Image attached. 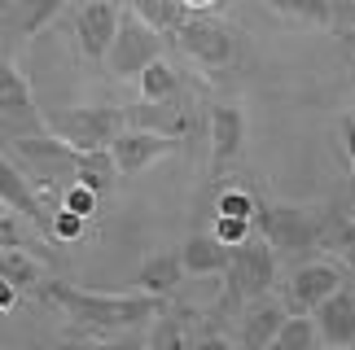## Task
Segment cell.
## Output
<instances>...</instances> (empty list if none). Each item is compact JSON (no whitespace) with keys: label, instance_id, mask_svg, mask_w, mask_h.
Here are the masks:
<instances>
[{"label":"cell","instance_id":"21","mask_svg":"<svg viewBox=\"0 0 355 350\" xmlns=\"http://www.w3.org/2000/svg\"><path fill=\"white\" fill-rule=\"evenodd\" d=\"M202 320L193 311H184V306H167L158 320H154V333H149V346H158V350H184V346H198V329Z\"/></svg>","mask_w":355,"mask_h":350},{"label":"cell","instance_id":"9","mask_svg":"<svg viewBox=\"0 0 355 350\" xmlns=\"http://www.w3.org/2000/svg\"><path fill=\"white\" fill-rule=\"evenodd\" d=\"M224 280L233 285L245 302L250 298H263V293H272V280H277V246L263 237V241H241V246H233V263H228Z\"/></svg>","mask_w":355,"mask_h":350},{"label":"cell","instance_id":"2","mask_svg":"<svg viewBox=\"0 0 355 350\" xmlns=\"http://www.w3.org/2000/svg\"><path fill=\"white\" fill-rule=\"evenodd\" d=\"M5 154L26 171V180H31L35 188H44V193L53 197V206L62 201L66 184L79 180V149H75V145H66L58 131L5 140Z\"/></svg>","mask_w":355,"mask_h":350},{"label":"cell","instance_id":"36","mask_svg":"<svg viewBox=\"0 0 355 350\" xmlns=\"http://www.w3.org/2000/svg\"><path fill=\"white\" fill-rule=\"evenodd\" d=\"M184 5L198 13V9H211V5H220V0H184Z\"/></svg>","mask_w":355,"mask_h":350},{"label":"cell","instance_id":"29","mask_svg":"<svg viewBox=\"0 0 355 350\" xmlns=\"http://www.w3.org/2000/svg\"><path fill=\"white\" fill-rule=\"evenodd\" d=\"M62 206H71V210L84 214V219H92V214H97V206H101V193H97V188H88L84 180H75V184H66Z\"/></svg>","mask_w":355,"mask_h":350},{"label":"cell","instance_id":"15","mask_svg":"<svg viewBox=\"0 0 355 350\" xmlns=\"http://www.w3.org/2000/svg\"><path fill=\"white\" fill-rule=\"evenodd\" d=\"M316 324H320V342L324 346H351L355 342V289H338L329 293L316 311Z\"/></svg>","mask_w":355,"mask_h":350},{"label":"cell","instance_id":"8","mask_svg":"<svg viewBox=\"0 0 355 350\" xmlns=\"http://www.w3.org/2000/svg\"><path fill=\"white\" fill-rule=\"evenodd\" d=\"M154 57H162V31H154L141 13H123L119 35L110 44V57H105L110 75L114 79H141V71Z\"/></svg>","mask_w":355,"mask_h":350},{"label":"cell","instance_id":"27","mask_svg":"<svg viewBox=\"0 0 355 350\" xmlns=\"http://www.w3.org/2000/svg\"><path fill=\"white\" fill-rule=\"evenodd\" d=\"M259 210H263V201H259L250 188H241V184H224L220 197H215V214H241V219H259Z\"/></svg>","mask_w":355,"mask_h":350},{"label":"cell","instance_id":"25","mask_svg":"<svg viewBox=\"0 0 355 350\" xmlns=\"http://www.w3.org/2000/svg\"><path fill=\"white\" fill-rule=\"evenodd\" d=\"M141 97L145 101H171V97H180V75H175V66L167 62V57H154L141 71Z\"/></svg>","mask_w":355,"mask_h":350},{"label":"cell","instance_id":"13","mask_svg":"<svg viewBox=\"0 0 355 350\" xmlns=\"http://www.w3.org/2000/svg\"><path fill=\"white\" fill-rule=\"evenodd\" d=\"M343 289V272L334 263H303L285 285V306L290 311H316L329 293Z\"/></svg>","mask_w":355,"mask_h":350},{"label":"cell","instance_id":"10","mask_svg":"<svg viewBox=\"0 0 355 350\" xmlns=\"http://www.w3.org/2000/svg\"><path fill=\"white\" fill-rule=\"evenodd\" d=\"M119 22L123 13L114 9V0H84L75 13V39H79V53L88 62H105L110 57V44L119 35Z\"/></svg>","mask_w":355,"mask_h":350},{"label":"cell","instance_id":"30","mask_svg":"<svg viewBox=\"0 0 355 350\" xmlns=\"http://www.w3.org/2000/svg\"><path fill=\"white\" fill-rule=\"evenodd\" d=\"M254 219H241V214H215V237L228 241V246H241V241L254 237Z\"/></svg>","mask_w":355,"mask_h":350},{"label":"cell","instance_id":"33","mask_svg":"<svg viewBox=\"0 0 355 350\" xmlns=\"http://www.w3.org/2000/svg\"><path fill=\"white\" fill-rule=\"evenodd\" d=\"M338 131H343V145H347L351 171H355V114H343V118H338Z\"/></svg>","mask_w":355,"mask_h":350},{"label":"cell","instance_id":"38","mask_svg":"<svg viewBox=\"0 0 355 350\" xmlns=\"http://www.w3.org/2000/svg\"><path fill=\"white\" fill-rule=\"evenodd\" d=\"M5 5H13V0H5Z\"/></svg>","mask_w":355,"mask_h":350},{"label":"cell","instance_id":"6","mask_svg":"<svg viewBox=\"0 0 355 350\" xmlns=\"http://www.w3.org/2000/svg\"><path fill=\"white\" fill-rule=\"evenodd\" d=\"M0 127H5V140L44 136L49 131V114L35 105L31 79H26L9 57H5V66H0Z\"/></svg>","mask_w":355,"mask_h":350},{"label":"cell","instance_id":"20","mask_svg":"<svg viewBox=\"0 0 355 350\" xmlns=\"http://www.w3.org/2000/svg\"><path fill=\"white\" fill-rule=\"evenodd\" d=\"M184 259H180V250H162V254H149V259L141 263V272H136V289H145V293H158V298H171L175 285L184 280Z\"/></svg>","mask_w":355,"mask_h":350},{"label":"cell","instance_id":"16","mask_svg":"<svg viewBox=\"0 0 355 350\" xmlns=\"http://www.w3.org/2000/svg\"><path fill=\"white\" fill-rule=\"evenodd\" d=\"M272 13H281V18L290 22H307V26H347L355 22V5L347 9L343 0H263Z\"/></svg>","mask_w":355,"mask_h":350},{"label":"cell","instance_id":"31","mask_svg":"<svg viewBox=\"0 0 355 350\" xmlns=\"http://www.w3.org/2000/svg\"><path fill=\"white\" fill-rule=\"evenodd\" d=\"M84 214H79V210H71V206H62V201H58V246H71V241H79V237H84Z\"/></svg>","mask_w":355,"mask_h":350},{"label":"cell","instance_id":"11","mask_svg":"<svg viewBox=\"0 0 355 350\" xmlns=\"http://www.w3.org/2000/svg\"><path fill=\"white\" fill-rule=\"evenodd\" d=\"M180 149V136H162V131H149V127H123V136L114 140V163L123 175H141L149 171L154 163H162L167 154Z\"/></svg>","mask_w":355,"mask_h":350},{"label":"cell","instance_id":"22","mask_svg":"<svg viewBox=\"0 0 355 350\" xmlns=\"http://www.w3.org/2000/svg\"><path fill=\"white\" fill-rule=\"evenodd\" d=\"M132 13H141V18L154 26V31H162V35H175L180 26L189 22V9L184 0H132Z\"/></svg>","mask_w":355,"mask_h":350},{"label":"cell","instance_id":"3","mask_svg":"<svg viewBox=\"0 0 355 350\" xmlns=\"http://www.w3.org/2000/svg\"><path fill=\"white\" fill-rule=\"evenodd\" d=\"M254 223H259V232L277 246V254L324 250V246H329V232H334V219H329V214L307 210V206H290V201L263 206Z\"/></svg>","mask_w":355,"mask_h":350},{"label":"cell","instance_id":"35","mask_svg":"<svg viewBox=\"0 0 355 350\" xmlns=\"http://www.w3.org/2000/svg\"><path fill=\"white\" fill-rule=\"evenodd\" d=\"M338 35H343V44L355 53V22H347V26H338Z\"/></svg>","mask_w":355,"mask_h":350},{"label":"cell","instance_id":"32","mask_svg":"<svg viewBox=\"0 0 355 350\" xmlns=\"http://www.w3.org/2000/svg\"><path fill=\"white\" fill-rule=\"evenodd\" d=\"M0 241H5V250L9 246H22V237H18V210H9V206H5V219H0Z\"/></svg>","mask_w":355,"mask_h":350},{"label":"cell","instance_id":"17","mask_svg":"<svg viewBox=\"0 0 355 350\" xmlns=\"http://www.w3.org/2000/svg\"><path fill=\"white\" fill-rule=\"evenodd\" d=\"M180 259H184V267H189L193 276H224L228 263H233V246H228V241H220V237H215V228H211V232L184 237Z\"/></svg>","mask_w":355,"mask_h":350},{"label":"cell","instance_id":"28","mask_svg":"<svg viewBox=\"0 0 355 350\" xmlns=\"http://www.w3.org/2000/svg\"><path fill=\"white\" fill-rule=\"evenodd\" d=\"M324 250H334L338 259H343V267H351V272H355V214H351V219H338V223H334L329 246H324Z\"/></svg>","mask_w":355,"mask_h":350},{"label":"cell","instance_id":"14","mask_svg":"<svg viewBox=\"0 0 355 350\" xmlns=\"http://www.w3.org/2000/svg\"><path fill=\"white\" fill-rule=\"evenodd\" d=\"M290 320V306H281L272 293H263V298H250L241 306V324H237V342L245 350H268L272 342H277L281 324Z\"/></svg>","mask_w":355,"mask_h":350},{"label":"cell","instance_id":"34","mask_svg":"<svg viewBox=\"0 0 355 350\" xmlns=\"http://www.w3.org/2000/svg\"><path fill=\"white\" fill-rule=\"evenodd\" d=\"M18 285H13V280H5L0 276V311H13V306H18Z\"/></svg>","mask_w":355,"mask_h":350},{"label":"cell","instance_id":"4","mask_svg":"<svg viewBox=\"0 0 355 350\" xmlns=\"http://www.w3.org/2000/svg\"><path fill=\"white\" fill-rule=\"evenodd\" d=\"M123 127H128V110H119V105H62V110H49V131H58L79 154L114 149Z\"/></svg>","mask_w":355,"mask_h":350},{"label":"cell","instance_id":"5","mask_svg":"<svg viewBox=\"0 0 355 350\" xmlns=\"http://www.w3.org/2000/svg\"><path fill=\"white\" fill-rule=\"evenodd\" d=\"M175 44H180V53L193 66L220 75V71H228V66L237 62L241 31H237L233 22H224V18H215V13L198 9V13H189V22L175 31Z\"/></svg>","mask_w":355,"mask_h":350},{"label":"cell","instance_id":"19","mask_svg":"<svg viewBox=\"0 0 355 350\" xmlns=\"http://www.w3.org/2000/svg\"><path fill=\"white\" fill-rule=\"evenodd\" d=\"M62 9H66V0H13V5H5V31L35 39L49 22H58Z\"/></svg>","mask_w":355,"mask_h":350},{"label":"cell","instance_id":"24","mask_svg":"<svg viewBox=\"0 0 355 350\" xmlns=\"http://www.w3.org/2000/svg\"><path fill=\"white\" fill-rule=\"evenodd\" d=\"M0 276L13 280L22 293H40V285H44V272H40V263H35L22 246H9L5 254H0Z\"/></svg>","mask_w":355,"mask_h":350},{"label":"cell","instance_id":"7","mask_svg":"<svg viewBox=\"0 0 355 350\" xmlns=\"http://www.w3.org/2000/svg\"><path fill=\"white\" fill-rule=\"evenodd\" d=\"M0 197H5V206L18 210L44 241L58 246V206H53V197L44 193V188H35L31 180H26V171L13 163L9 154L0 158Z\"/></svg>","mask_w":355,"mask_h":350},{"label":"cell","instance_id":"12","mask_svg":"<svg viewBox=\"0 0 355 350\" xmlns=\"http://www.w3.org/2000/svg\"><path fill=\"white\" fill-rule=\"evenodd\" d=\"M207 131H211V175L220 180V175L241 158V149H245V110L237 101L211 105Z\"/></svg>","mask_w":355,"mask_h":350},{"label":"cell","instance_id":"18","mask_svg":"<svg viewBox=\"0 0 355 350\" xmlns=\"http://www.w3.org/2000/svg\"><path fill=\"white\" fill-rule=\"evenodd\" d=\"M128 123H132V127L162 131V136H189L193 118L184 114L180 97H171V101H145V97H141V105H132V110H128Z\"/></svg>","mask_w":355,"mask_h":350},{"label":"cell","instance_id":"1","mask_svg":"<svg viewBox=\"0 0 355 350\" xmlns=\"http://www.w3.org/2000/svg\"><path fill=\"white\" fill-rule=\"evenodd\" d=\"M40 298L49 306H62L66 315L75 320L79 329H88L92 338H110V333H132L158 320L167 311V298L158 293H92V289H79V285H62V280H44L40 285Z\"/></svg>","mask_w":355,"mask_h":350},{"label":"cell","instance_id":"23","mask_svg":"<svg viewBox=\"0 0 355 350\" xmlns=\"http://www.w3.org/2000/svg\"><path fill=\"white\" fill-rule=\"evenodd\" d=\"M316 346L324 342H320V324L311 311H290V320L281 324L277 342H272V350H316Z\"/></svg>","mask_w":355,"mask_h":350},{"label":"cell","instance_id":"26","mask_svg":"<svg viewBox=\"0 0 355 350\" xmlns=\"http://www.w3.org/2000/svg\"><path fill=\"white\" fill-rule=\"evenodd\" d=\"M119 175H123V171H119V163H114L110 149H88V154H79V180H84L88 188H97L101 197L114 188Z\"/></svg>","mask_w":355,"mask_h":350},{"label":"cell","instance_id":"37","mask_svg":"<svg viewBox=\"0 0 355 350\" xmlns=\"http://www.w3.org/2000/svg\"><path fill=\"white\" fill-rule=\"evenodd\" d=\"M347 201H351V214H355V175H351V188H347Z\"/></svg>","mask_w":355,"mask_h":350}]
</instances>
